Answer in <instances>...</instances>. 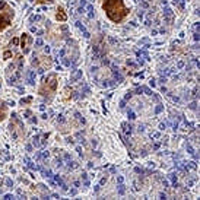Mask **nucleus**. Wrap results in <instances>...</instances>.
<instances>
[{
	"instance_id": "1",
	"label": "nucleus",
	"mask_w": 200,
	"mask_h": 200,
	"mask_svg": "<svg viewBox=\"0 0 200 200\" xmlns=\"http://www.w3.org/2000/svg\"><path fill=\"white\" fill-rule=\"evenodd\" d=\"M102 9L105 10L107 18L114 23L123 22L124 18L130 13V9L124 4L123 0H104Z\"/></svg>"
},
{
	"instance_id": "2",
	"label": "nucleus",
	"mask_w": 200,
	"mask_h": 200,
	"mask_svg": "<svg viewBox=\"0 0 200 200\" xmlns=\"http://www.w3.org/2000/svg\"><path fill=\"white\" fill-rule=\"evenodd\" d=\"M57 86H58V76L57 73H50L47 75V77H44L38 88V93L42 95V97H48V101L53 98V95L57 91Z\"/></svg>"
},
{
	"instance_id": "3",
	"label": "nucleus",
	"mask_w": 200,
	"mask_h": 200,
	"mask_svg": "<svg viewBox=\"0 0 200 200\" xmlns=\"http://www.w3.org/2000/svg\"><path fill=\"white\" fill-rule=\"evenodd\" d=\"M13 16H15L13 9L4 2V0H0V31L6 29L12 23Z\"/></svg>"
},
{
	"instance_id": "4",
	"label": "nucleus",
	"mask_w": 200,
	"mask_h": 200,
	"mask_svg": "<svg viewBox=\"0 0 200 200\" xmlns=\"http://www.w3.org/2000/svg\"><path fill=\"white\" fill-rule=\"evenodd\" d=\"M9 129H10V133H12L13 139H21V137L25 136L23 123H22V120L19 118V116L16 114V112H12V120H10Z\"/></svg>"
},
{
	"instance_id": "5",
	"label": "nucleus",
	"mask_w": 200,
	"mask_h": 200,
	"mask_svg": "<svg viewBox=\"0 0 200 200\" xmlns=\"http://www.w3.org/2000/svg\"><path fill=\"white\" fill-rule=\"evenodd\" d=\"M32 42H34V38L29 35V34L25 32V34H22V35H21L19 44H21V48H22V51H23V54H28V53H29Z\"/></svg>"
},
{
	"instance_id": "6",
	"label": "nucleus",
	"mask_w": 200,
	"mask_h": 200,
	"mask_svg": "<svg viewBox=\"0 0 200 200\" xmlns=\"http://www.w3.org/2000/svg\"><path fill=\"white\" fill-rule=\"evenodd\" d=\"M164 19H165V22L169 23V25L174 22V12L171 10V7H168V6L164 7Z\"/></svg>"
},
{
	"instance_id": "7",
	"label": "nucleus",
	"mask_w": 200,
	"mask_h": 200,
	"mask_svg": "<svg viewBox=\"0 0 200 200\" xmlns=\"http://www.w3.org/2000/svg\"><path fill=\"white\" fill-rule=\"evenodd\" d=\"M7 111H9V104L0 99V121H3L7 117Z\"/></svg>"
},
{
	"instance_id": "8",
	"label": "nucleus",
	"mask_w": 200,
	"mask_h": 200,
	"mask_svg": "<svg viewBox=\"0 0 200 200\" xmlns=\"http://www.w3.org/2000/svg\"><path fill=\"white\" fill-rule=\"evenodd\" d=\"M56 19H57V21H60V22H66V21H67V15H66V12H64V9H63L62 6H58V7H57Z\"/></svg>"
},
{
	"instance_id": "9",
	"label": "nucleus",
	"mask_w": 200,
	"mask_h": 200,
	"mask_svg": "<svg viewBox=\"0 0 200 200\" xmlns=\"http://www.w3.org/2000/svg\"><path fill=\"white\" fill-rule=\"evenodd\" d=\"M140 92H143V93H146V95H153V92H152L149 88H146V86H140V88H137V89L133 91L132 93H140Z\"/></svg>"
},
{
	"instance_id": "10",
	"label": "nucleus",
	"mask_w": 200,
	"mask_h": 200,
	"mask_svg": "<svg viewBox=\"0 0 200 200\" xmlns=\"http://www.w3.org/2000/svg\"><path fill=\"white\" fill-rule=\"evenodd\" d=\"M121 127H123V132H124V133H127V134H132V132H133V126H132V124L123 123V124H121Z\"/></svg>"
},
{
	"instance_id": "11",
	"label": "nucleus",
	"mask_w": 200,
	"mask_h": 200,
	"mask_svg": "<svg viewBox=\"0 0 200 200\" xmlns=\"http://www.w3.org/2000/svg\"><path fill=\"white\" fill-rule=\"evenodd\" d=\"M28 83L29 85H35V72L34 70L28 72Z\"/></svg>"
},
{
	"instance_id": "12",
	"label": "nucleus",
	"mask_w": 200,
	"mask_h": 200,
	"mask_svg": "<svg viewBox=\"0 0 200 200\" xmlns=\"http://www.w3.org/2000/svg\"><path fill=\"white\" fill-rule=\"evenodd\" d=\"M80 77H82V70H76L70 77V82H76V80H79Z\"/></svg>"
},
{
	"instance_id": "13",
	"label": "nucleus",
	"mask_w": 200,
	"mask_h": 200,
	"mask_svg": "<svg viewBox=\"0 0 200 200\" xmlns=\"http://www.w3.org/2000/svg\"><path fill=\"white\" fill-rule=\"evenodd\" d=\"M76 25H77V28H79V29H80V31L83 32V35H85V38H89V37H91V34H89L88 31H86V28L83 27V25H82L80 22H76Z\"/></svg>"
},
{
	"instance_id": "14",
	"label": "nucleus",
	"mask_w": 200,
	"mask_h": 200,
	"mask_svg": "<svg viewBox=\"0 0 200 200\" xmlns=\"http://www.w3.org/2000/svg\"><path fill=\"white\" fill-rule=\"evenodd\" d=\"M54 180H56V182H57V184H60V187H62L63 190H67V186L64 184V182H63V180L60 178L58 175H56V177H54Z\"/></svg>"
},
{
	"instance_id": "15",
	"label": "nucleus",
	"mask_w": 200,
	"mask_h": 200,
	"mask_svg": "<svg viewBox=\"0 0 200 200\" xmlns=\"http://www.w3.org/2000/svg\"><path fill=\"white\" fill-rule=\"evenodd\" d=\"M40 139H41V136H40V134L34 136V139H32V143H34V146H35V147H40V146H41V142H40Z\"/></svg>"
},
{
	"instance_id": "16",
	"label": "nucleus",
	"mask_w": 200,
	"mask_h": 200,
	"mask_svg": "<svg viewBox=\"0 0 200 200\" xmlns=\"http://www.w3.org/2000/svg\"><path fill=\"white\" fill-rule=\"evenodd\" d=\"M168 177H169L171 181H172V187H177V175H175V174H169Z\"/></svg>"
},
{
	"instance_id": "17",
	"label": "nucleus",
	"mask_w": 200,
	"mask_h": 200,
	"mask_svg": "<svg viewBox=\"0 0 200 200\" xmlns=\"http://www.w3.org/2000/svg\"><path fill=\"white\" fill-rule=\"evenodd\" d=\"M82 180H83V186L85 187H89V180H88V177H86V172L82 174Z\"/></svg>"
},
{
	"instance_id": "18",
	"label": "nucleus",
	"mask_w": 200,
	"mask_h": 200,
	"mask_svg": "<svg viewBox=\"0 0 200 200\" xmlns=\"http://www.w3.org/2000/svg\"><path fill=\"white\" fill-rule=\"evenodd\" d=\"M127 117H129V120H134V118H136V114H134L132 110H129V111H127Z\"/></svg>"
},
{
	"instance_id": "19",
	"label": "nucleus",
	"mask_w": 200,
	"mask_h": 200,
	"mask_svg": "<svg viewBox=\"0 0 200 200\" xmlns=\"http://www.w3.org/2000/svg\"><path fill=\"white\" fill-rule=\"evenodd\" d=\"M12 56H13V53H12V51H9V50L3 53V58H4V60H7V58H9V57H12Z\"/></svg>"
},
{
	"instance_id": "20",
	"label": "nucleus",
	"mask_w": 200,
	"mask_h": 200,
	"mask_svg": "<svg viewBox=\"0 0 200 200\" xmlns=\"http://www.w3.org/2000/svg\"><path fill=\"white\" fill-rule=\"evenodd\" d=\"M124 193H126V188H124V186H123V184H120V186H118V194H120V196H123Z\"/></svg>"
},
{
	"instance_id": "21",
	"label": "nucleus",
	"mask_w": 200,
	"mask_h": 200,
	"mask_svg": "<svg viewBox=\"0 0 200 200\" xmlns=\"http://www.w3.org/2000/svg\"><path fill=\"white\" fill-rule=\"evenodd\" d=\"M186 147H187V152H188L190 155H194V153H196V152H194V149L191 147V145H190V143H187V146H186Z\"/></svg>"
},
{
	"instance_id": "22",
	"label": "nucleus",
	"mask_w": 200,
	"mask_h": 200,
	"mask_svg": "<svg viewBox=\"0 0 200 200\" xmlns=\"http://www.w3.org/2000/svg\"><path fill=\"white\" fill-rule=\"evenodd\" d=\"M31 101H32V98H31V97H28V98H25V99L22 98L19 104H21V105H23V104H28V102H31Z\"/></svg>"
},
{
	"instance_id": "23",
	"label": "nucleus",
	"mask_w": 200,
	"mask_h": 200,
	"mask_svg": "<svg viewBox=\"0 0 200 200\" xmlns=\"http://www.w3.org/2000/svg\"><path fill=\"white\" fill-rule=\"evenodd\" d=\"M127 66H130V67H133V69H136V67H137V64H136L134 62H132V60H127Z\"/></svg>"
},
{
	"instance_id": "24",
	"label": "nucleus",
	"mask_w": 200,
	"mask_h": 200,
	"mask_svg": "<svg viewBox=\"0 0 200 200\" xmlns=\"http://www.w3.org/2000/svg\"><path fill=\"white\" fill-rule=\"evenodd\" d=\"M54 0H35V3H53Z\"/></svg>"
},
{
	"instance_id": "25",
	"label": "nucleus",
	"mask_w": 200,
	"mask_h": 200,
	"mask_svg": "<svg viewBox=\"0 0 200 200\" xmlns=\"http://www.w3.org/2000/svg\"><path fill=\"white\" fill-rule=\"evenodd\" d=\"M188 168H191V169H196V162H194V161L188 162Z\"/></svg>"
},
{
	"instance_id": "26",
	"label": "nucleus",
	"mask_w": 200,
	"mask_h": 200,
	"mask_svg": "<svg viewBox=\"0 0 200 200\" xmlns=\"http://www.w3.org/2000/svg\"><path fill=\"white\" fill-rule=\"evenodd\" d=\"M137 16H139V19H140V21H142V19H143V16H145V12H143V10H139V13H137Z\"/></svg>"
},
{
	"instance_id": "27",
	"label": "nucleus",
	"mask_w": 200,
	"mask_h": 200,
	"mask_svg": "<svg viewBox=\"0 0 200 200\" xmlns=\"http://www.w3.org/2000/svg\"><path fill=\"white\" fill-rule=\"evenodd\" d=\"M162 108H164V107H162L161 104H159V105H158V107L155 108V112H156V114H158V112H161V111H162Z\"/></svg>"
},
{
	"instance_id": "28",
	"label": "nucleus",
	"mask_w": 200,
	"mask_h": 200,
	"mask_svg": "<svg viewBox=\"0 0 200 200\" xmlns=\"http://www.w3.org/2000/svg\"><path fill=\"white\" fill-rule=\"evenodd\" d=\"M167 129V123H161L159 124V130H165Z\"/></svg>"
},
{
	"instance_id": "29",
	"label": "nucleus",
	"mask_w": 200,
	"mask_h": 200,
	"mask_svg": "<svg viewBox=\"0 0 200 200\" xmlns=\"http://www.w3.org/2000/svg\"><path fill=\"white\" fill-rule=\"evenodd\" d=\"M35 45H38V47H40V45H42V40H41V38H38V40L35 41Z\"/></svg>"
},
{
	"instance_id": "30",
	"label": "nucleus",
	"mask_w": 200,
	"mask_h": 200,
	"mask_svg": "<svg viewBox=\"0 0 200 200\" xmlns=\"http://www.w3.org/2000/svg\"><path fill=\"white\" fill-rule=\"evenodd\" d=\"M12 44L18 45V44H19V38H13V40H12Z\"/></svg>"
},
{
	"instance_id": "31",
	"label": "nucleus",
	"mask_w": 200,
	"mask_h": 200,
	"mask_svg": "<svg viewBox=\"0 0 200 200\" xmlns=\"http://www.w3.org/2000/svg\"><path fill=\"white\" fill-rule=\"evenodd\" d=\"M149 83H151V86L153 88V86L156 85V80H155V79H151V80H149Z\"/></svg>"
},
{
	"instance_id": "32",
	"label": "nucleus",
	"mask_w": 200,
	"mask_h": 200,
	"mask_svg": "<svg viewBox=\"0 0 200 200\" xmlns=\"http://www.w3.org/2000/svg\"><path fill=\"white\" fill-rule=\"evenodd\" d=\"M196 105H197L196 102H191V104H190V108H191V110H196Z\"/></svg>"
},
{
	"instance_id": "33",
	"label": "nucleus",
	"mask_w": 200,
	"mask_h": 200,
	"mask_svg": "<svg viewBox=\"0 0 200 200\" xmlns=\"http://www.w3.org/2000/svg\"><path fill=\"white\" fill-rule=\"evenodd\" d=\"M156 149H159V142H156V143L153 145V151H156Z\"/></svg>"
},
{
	"instance_id": "34",
	"label": "nucleus",
	"mask_w": 200,
	"mask_h": 200,
	"mask_svg": "<svg viewBox=\"0 0 200 200\" xmlns=\"http://www.w3.org/2000/svg\"><path fill=\"white\" fill-rule=\"evenodd\" d=\"M182 66H184V62H178V63H177V67H178V69H181Z\"/></svg>"
},
{
	"instance_id": "35",
	"label": "nucleus",
	"mask_w": 200,
	"mask_h": 200,
	"mask_svg": "<svg viewBox=\"0 0 200 200\" xmlns=\"http://www.w3.org/2000/svg\"><path fill=\"white\" fill-rule=\"evenodd\" d=\"M193 35H194V41H199V32H194Z\"/></svg>"
},
{
	"instance_id": "36",
	"label": "nucleus",
	"mask_w": 200,
	"mask_h": 200,
	"mask_svg": "<svg viewBox=\"0 0 200 200\" xmlns=\"http://www.w3.org/2000/svg\"><path fill=\"white\" fill-rule=\"evenodd\" d=\"M159 136H161L159 133H153V134H152V137H153V139H159Z\"/></svg>"
},
{
	"instance_id": "37",
	"label": "nucleus",
	"mask_w": 200,
	"mask_h": 200,
	"mask_svg": "<svg viewBox=\"0 0 200 200\" xmlns=\"http://www.w3.org/2000/svg\"><path fill=\"white\" fill-rule=\"evenodd\" d=\"M6 184H7V186H9V187H12V186H13V182H12L10 180H6Z\"/></svg>"
},
{
	"instance_id": "38",
	"label": "nucleus",
	"mask_w": 200,
	"mask_h": 200,
	"mask_svg": "<svg viewBox=\"0 0 200 200\" xmlns=\"http://www.w3.org/2000/svg\"><path fill=\"white\" fill-rule=\"evenodd\" d=\"M4 199H13L12 194H4Z\"/></svg>"
},
{
	"instance_id": "39",
	"label": "nucleus",
	"mask_w": 200,
	"mask_h": 200,
	"mask_svg": "<svg viewBox=\"0 0 200 200\" xmlns=\"http://www.w3.org/2000/svg\"><path fill=\"white\" fill-rule=\"evenodd\" d=\"M117 181H118V182H123V177H121V175H118V178H117Z\"/></svg>"
}]
</instances>
